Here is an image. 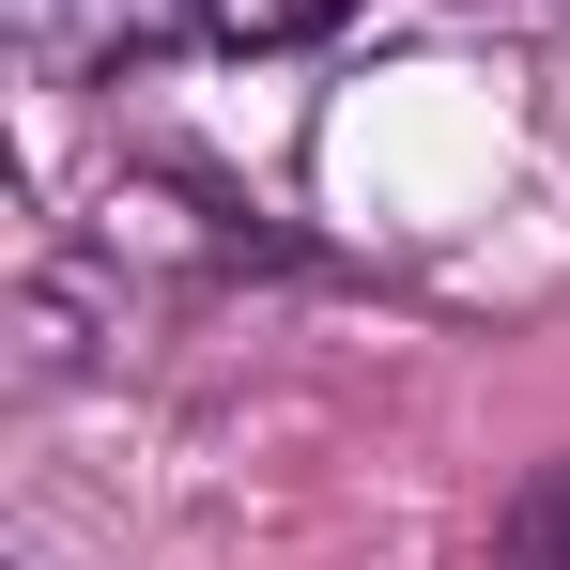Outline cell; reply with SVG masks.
Masks as SVG:
<instances>
[{
	"instance_id": "obj_2",
	"label": "cell",
	"mask_w": 570,
	"mask_h": 570,
	"mask_svg": "<svg viewBox=\"0 0 570 570\" xmlns=\"http://www.w3.org/2000/svg\"><path fill=\"white\" fill-rule=\"evenodd\" d=\"M493 556H509V570H570V463L509 509V540H493Z\"/></svg>"
},
{
	"instance_id": "obj_1",
	"label": "cell",
	"mask_w": 570,
	"mask_h": 570,
	"mask_svg": "<svg viewBox=\"0 0 570 570\" xmlns=\"http://www.w3.org/2000/svg\"><path fill=\"white\" fill-rule=\"evenodd\" d=\"M340 16L355 0H16L31 62H62V78H108L139 47H308Z\"/></svg>"
}]
</instances>
